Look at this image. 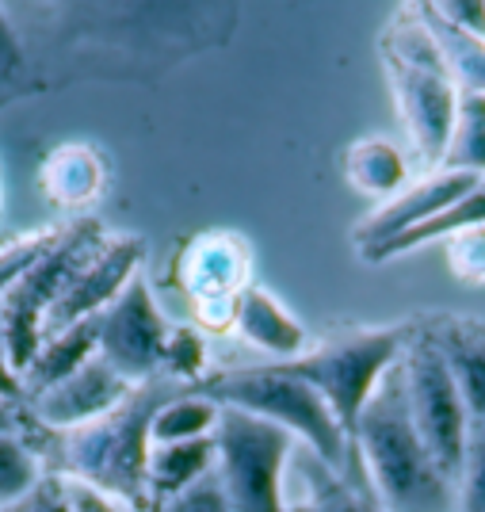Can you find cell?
Masks as SVG:
<instances>
[{"mask_svg":"<svg viewBox=\"0 0 485 512\" xmlns=\"http://www.w3.org/2000/svg\"><path fill=\"white\" fill-rule=\"evenodd\" d=\"M69 482V501H73V512H130L123 501H115V497H107V493L92 490L85 482H73V478H65Z\"/></svg>","mask_w":485,"mask_h":512,"instance_id":"obj_30","label":"cell"},{"mask_svg":"<svg viewBox=\"0 0 485 512\" xmlns=\"http://www.w3.org/2000/svg\"><path fill=\"white\" fill-rule=\"evenodd\" d=\"M447 264L451 272L466 283H482L485 279V226L463 230V234L447 237Z\"/></svg>","mask_w":485,"mask_h":512,"instance_id":"obj_26","label":"cell"},{"mask_svg":"<svg viewBox=\"0 0 485 512\" xmlns=\"http://www.w3.org/2000/svg\"><path fill=\"white\" fill-rule=\"evenodd\" d=\"M218 425V406L199 390H180L161 402L149 421V444H180V440H207Z\"/></svg>","mask_w":485,"mask_h":512,"instance_id":"obj_19","label":"cell"},{"mask_svg":"<svg viewBox=\"0 0 485 512\" xmlns=\"http://www.w3.org/2000/svg\"><path fill=\"white\" fill-rule=\"evenodd\" d=\"M440 169L470 172L485 180V96L459 92V111H455V127L447 138Z\"/></svg>","mask_w":485,"mask_h":512,"instance_id":"obj_22","label":"cell"},{"mask_svg":"<svg viewBox=\"0 0 485 512\" xmlns=\"http://www.w3.org/2000/svg\"><path fill=\"white\" fill-rule=\"evenodd\" d=\"M207 367V344L195 329H172L169 344H165V360H161V375L172 383L191 386Z\"/></svg>","mask_w":485,"mask_h":512,"instance_id":"obj_24","label":"cell"},{"mask_svg":"<svg viewBox=\"0 0 485 512\" xmlns=\"http://www.w3.org/2000/svg\"><path fill=\"white\" fill-rule=\"evenodd\" d=\"M199 394H207L214 406L253 413L260 421L291 432L295 444L310 448L325 467H333L337 474H344L348 459H352V444H348L340 421L333 417V409L325 406V398L314 386L291 375L283 363L218 371L199 386Z\"/></svg>","mask_w":485,"mask_h":512,"instance_id":"obj_3","label":"cell"},{"mask_svg":"<svg viewBox=\"0 0 485 512\" xmlns=\"http://www.w3.org/2000/svg\"><path fill=\"white\" fill-rule=\"evenodd\" d=\"M20 421H16V409H12V402H0V432L4 428H16Z\"/></svg>","mask_w":485,"mask_h":512,"instance_id":"obj_33","label":"cell"},{"mask_svg":"<svg viewBox=\"0 0 485 512\" xmlns=\"http://www.w3.org/2000/svg\"><path fill=\"white\" fill-rule=\"evenodd\" d=\"M0 512H73V501H69V482L58 478V474H43L39 486L20 497L16 505Z\"/></svg>","mask_w":485,"mask_h":512,"instance_id":"obj_28","label":"cell"},{"mask_svg":"<svg viewBox=\"0 0 485 512\" xmlns=\"http://www.w3.org/2000/svg\"><path fill=\"white\" fill-rule=\"evenodd\" d=\"M142 264V241L138 237H104L92 253L85 256V264L73 272V279L65 283V291L58 295L50 318H46V333L77 325V321L100 318L111 302L127 291V283L138 276Z\"/></svg>","mask_w":485,"mask_h":512,"instance_id":"obj_10","label":"cell"},{"mask_svg":"<svg viewBox=\"0 0 485 512\" xmlns=\"http://www.w3.org/2000/svg\"><path fill=\"white\" fill-rule=\"evenodd\" d=\"M474 226H485V184L482 188H474L466 199H459L455 207H447L443 214L428 218L424 226L394 237L390 245H382V249H375V253H367V260H390V256H401V253H409V249H421V245H428V241H440V237L447 241V237L463 234V230H474Z\"/></svg>","mask_w":485,"mask_h":512,"instance_id":"obj_20","label":"cell"},{"mask_svg":"<svg viewBox=\"0 0 485 512\" xmlns=\"http://www.w3.org/2000/svg\"><path fill=\"white\" fill-rule=\"evenodd\" d=\"M386 69L394 81V100L401 119L409 127V138L428 165H440L447 138L459 111V88L451 81L443 54L421 12L409 20H398L386 31Z\"/></svg>","mask_w":485,"mask_h":512,"instance_id":"obj_4","label":"cell"},{"mask_svg":"<svg viewBox=\"0 0 485 512\" xmlns=\"http://www.w3.org/2000/svg\"><path fill=\"white\" fill-rule=\"evenodd\" d=\"M348 180L356 184L359 192L371 195H394L409 184V165L401 157L398 146L371 138V142H359L348 150Z\"/></svg>","mask_w":485,"mask_h":512,"instance_id":"obj_21","label":"cell"},{"mask_svg":"<svg viewBox=\"0 0 485 512\" xmlns=\"http://www.w3.org/2000/svg\"><path fill=\"white\" fill-rule=\"evenodd\" d=\"M295 436L253 413L218 406L214 478L230 512H287V467Z\"/></svg>","mask_w":485,"mask_h":512,"instance_id":"obj_5","label":"cell"},{"mask_svg":"<svg viewBox=\"0 0 485 512\" xmlns=\"http://www.w3.org/2000/svg\"><path fill=\"white\" fill-rule=\"evenodd\" d=\"M43 470H39V455L20 436V428H4L0 432V509L16 505L20 497L39 486Z\"/></svg>","mask_w":485,"mask_h":512,"instance_id":"obj_23","label":"cell"},{"mask_svg":"<svg viewBox=\"0 0 485 512\" xmlns=\"http://www.w3.org/2000/svg\"><path fill=\"white\" fill-rule=\"evenodd\" d=\"M149 512H230V505H226V493L218 486V478L207 474V478L195 482L191 490L176 493V497L161 501V505H153Z\"/></svg>","mask_w":485,"mask_h":512,"instance_id":"obj_27","label":"cell"},{"mask_svg":"<svg viewBox=\"0 0 485 512\" xmlns=\"http://www.w3.org/2000/svg\"><path fill=\"white\" fill-rule=\"evenodd\" d=\"M421 20L428 23L432 39L440 46L443 65L451 73V81L459 92H474V96H485V39L482 35H470V31H459L447 20L436 16V8H417Z\"/></svg>","mask_w":485,"mask_h":512,"instance_id":"obj_18","label":"cell"},{"mask_svg":"<svg viewBox=\"0 0 485 512\" xmlns=\"http://www.w3.org/2000/svg\"><path fill=\"white\" fill-rule=\"evenodd\" d=\"M23 54H20V43H16V35H12V27L4 23L0 16V88L8 85L12 77H16V69H20Z\"/></svg>","mask_w":485,"mask_h":512,"instance_id":"obj_31","label":"cell"},{"mask_svg":"<svg viewBox=\"0 0 485 512\" xmlns=\"http://www.w3.org/2000/svg\"><path fill=\"white\" fill-rule=\"evenodd\" d=\"M287 512H382L375 497L348 486L310 448L298 444L287 467Z\"/></svg>","mask_w":485,"mask_h":512,"instance_id":"obj_14","label":"cell"},{"mask_svg":"<svg viewBox=\"0 0 485 512\" xmlns=\"http://www.w3.org/2000/svg\"><path fill=\"white\" fill-rule=\"evenodd\" d=\"M233 329L245 341L275 356V363H291L306 352V329L298 318L264 287H241L230 302Z\"/></svg>","mask_w":485,"mask_h":512,"instance_id":"obj_13","label":"cell"},{"mask_svg":"<svg viewBox=\"0 0 485 512\" xmlns=\"http://www.w3.org/2000/svg\"><path fill=\"white\" fill-rule=\"evenodd\" d=\"M405 344H409L405 329H352L321 341L317 348H306L298 360L283 367L314 386L325 406L333 409L344 436H352L363 406L379 390L386 371L401 360Z\"/></svg>","mask_w":485,"mask_h":512,"instance_id":"obj_6","label":"cell"},{"mask_svg":"<svg viewBox=\"0 0 485 512\" xmlns=\"http://www.w3.org/2000/svg\"><path fill=\"white\" fill-rule=\"evenodd\" d=\"M100 241H104V230H100V222H92V218L69 226V230H62L58 241L0 295L4 356H8L16 375H23L31 356L39 352L46 318H50L58 295L65 291V283L73 279V272L85 264V256L92 253Z\"/></svg>","mask_w":485,"mask_h":512,"instance_id":"obj_7","label":"cell"},{"mask_svg":"<svg viewBox=\"0 0 485 512\" xmlns=\"http://www.w3.org/2000/svg\"><path fill=\"white\" fill-rule=\"evenodd\" d=\"M436 16L447 20L459 31H470V35H482L485 39V4L482 0H443L436 4Z\"/></svg>","mask_w":485,"mask_h":512,"instance_id":"obj_29","label":"cell"},{"mask_svg":"<svg viewBox=\"0 0 485 512\" xmlns=\"http://www.w3.org/2000/svg\"><path fill=\"white\" fill-rule=\"evenodd\" d=\"M130 390L134 386L115 367H107L96 356L81 371H73L69 379L54 383L50 390L35 394V398H27V409H31L35 425L50 428L58 436V432H69V428H81L88 421H96V417H104L107 409L119 406Z\"/></svg>","mask_w":485,"mask_h":512,"instance_id":"obj_12","label":"cell"},{"mask_svg":"<svg viewBox=\"0 0 485 512\" xmlns=\"http://www.w3.org/2000/svg\"><path fill=\"white\" fill-rule=\"evenodd\" d=\"M100 356V344H96V318L92 321H77V325H65V329H54L46 333L39 352L31 356L27 371L20 375L23 386V402L50 390L54 383L69 379L73 371H81L88 360Z\"/></svg>","mask_w":485,"mask_h":512,"instance_id":"obj_15","label":"cell"},{"mask_svg":"<svg viewBox=\"0 0 485 512\" xmlns=\"http://www.w3.org/2000/svg\"><path fill=\"white\" fill-rule=\"evenodd\" d=\"M214 474V436L207 440H180V444H149L146 459V501L149 509L191 490Z\"/></svg>","mask_w":485,"mask_h":512,"instance_id":"obj_16","label":"cell"},{"mask_svg":"<svg viewBox=\"0 0 485 512\" xmlns=\"http://www.w3.org/2000/svg\"><path fill=\"white\" fill-rule=\"evenodd\" d=\"M459 512H485V417L470 421L463 478H459Z\"/></svg>","mask_w":485,"mask_h":512,"instance_id":"obj_25","label":"cell"},{"mask_svg":"<svg viewBox=\"0 0 485 512\" xmlns=\"http://www.w3.org/2000/svg\"><path fill=\"white\" fill-rule=\"evenodd\" d=\"M23 398V386H20V375L12 371V363H8V356L0 352V402H20Z\"/></svg>","mask_w":485,"mask_h":512,"instance_id":"obj_32","label":"cell"},{"mask_svg":"<svg viewBox=\"0 0 485 512\" xmlns=\"http://www.w3.org/2000/svg\"><path fill=\"white\" fill-rule=\"evenodd\" d=\"M401 379H405V402H409V417H413L421 444L428 448V455L440 467L443 478L459 490L466 436H470V413H466L463 394L451 379L440 348L432 344L428 333L405 344Z\"/></svg>","mask_w":485,"mask_h":512,"instance_id":"obj_8","label":"cell"},{"mask_svg":"<svg viewBox=\"0 0 485 512\" xmlns=\"http://www.w3.org/2000/svg\"><path fill=\"white\" fill-rule=\"evenodd\" d=\"M0 352H4V329H0Z\"/></svg>","mask_w":485,"mask_h":512,"instance_id":"obj_34","label":"cell"},{"mask_svg":"<svg viewBox=\"0 0 485 512\" xmlns=\"http://www.w3.org/2000/svg\"><path fill=\"white\" fill-rule=\"evenodd\" d=\"M188 390L172 379H153V383L134 386L127 398L104 417L88 421L81 428L58 432V455L73 482H85L92 490L123 501L127 509L146 505V459H149V421L161 402L172 394Z\"/></svg>","mask_w":485,"mask_h":512,"instance_id":"obj_2","label":"cell"},{"mask_svg":"<svg viewBox=\"0 0 485 512\" xmlns=\"http://www.w3.org/2000/svg\"><path fill=\"white\" fill-rule=\"evenodd\" d=\"M482 184H485L482 176L451 172V169H436L428 172V176H421V180H413V184H405L394 199H386L379 211L356 230L359 249H363V256L375 253L382 245H390L394 237L409 234V230L424 226L428 218H436L447 207H455L459 199H466V195L474 192V188H482Z\"/></svg>","mask_w":485,"mask_h":512,"instance_id":"obj_11","label":"cell"},{"mask_svg":"<svg viewBox=\"0 0 485 512\" xmlns=\"http://www.w3.org/2000/svg\"><path fill=\"white\" fill-rule=\"evenodd\" d=\"M348 444L382 512H459V490L440 474L413 428L401 360L363 406Z\"/></svg>","mask_w":485,"mask_h":512,"instance_id":"obj_1","label":"cell"},{"mask_svg":"<svg viewBox=\"0 0 485 512\" xmlns=\"http://www.w3.org/2000/svg\"><path fill=\"white\" fill-rule=\"evenodd\" d=\"M169 333L172 329L161 318L142 272L130 279L127 291L96 318L100 360L107 367H115L130 386L161 379V360H165Z\"/></svg>","mask_w":485,"mask_h":512,"instance_id":"obj_9","label":"cell"},{"mask_svg":"<svg viewBox=\"0 0 485 512\" xmlns=\"http://www.w3.org/2000/svg\"><path fill=\"white\" fill-rule=\"evenodd\" d=\"M428 337L440 348L443 363H447L451 379L459 386V394H463L470 421L485 417V329H478V325H440Z\"/></svg>","mask_w":485,"mask_h":512,"instance_id":"obj_17","label":"cell"}]
</instances>
